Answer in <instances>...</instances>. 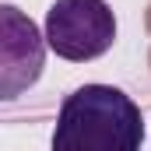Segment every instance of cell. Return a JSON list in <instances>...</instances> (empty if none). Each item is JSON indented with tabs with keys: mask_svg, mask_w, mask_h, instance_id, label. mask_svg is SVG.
<instances>
[{
	"mask_svg": "<svg viewBox=\"0 0 151 151\" xmlns=\"http://www.w3.org/2000/svg\"><path fill=\"white\" fill-rule=\"evenodd\" d=\"M42 35L60 60L88 63L113 49L116 14L106 0H53Z\"/></svg>",
	"mask_w": 151,
	"mask_h": 151,
	"instance_id": "2",
	"label": "cell"
},
{
	"mask_svg": "<svg viewBox=\"0 0 151 151\" xmlns=\"http://www.w3.org/2000/svg\"><path fill=\"white\" fill-rule=\"evenodd\" d=\"M46 49V35L35 21L21 7L0 4V102H14L39 84Z\"/></svg>",
	"mask_w": 151,
	"mask_h": 151,
	"instance_id": "3",
	"label": "cell"
},
{
	"mask_svg": "<svg viewBox=\"0 0 151 151\" xmlns=\"http://www.w3.org/2000/svg\"><path fill=\"white\" fill-rule=\"evenodd\" d=\"M144 144L141 106L113 84L74 88L53 127L56 151H137Z\"/></svg>",
	"mask_w": 151,
	"mask_h": 151,
	"instance_id": "1",
	"label": "cell"
}]
</instances>
